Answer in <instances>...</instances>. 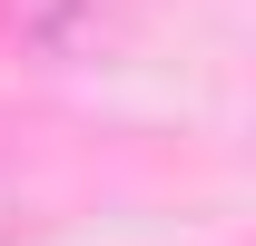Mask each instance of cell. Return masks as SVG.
Returning <instances> with one entry per match:
<instances>
[{"instance_id": "1", "label": "cell", "mask_w": 256, "mask_h": 246, "mask_svg": "<svg viewBox=\"0 0 256 246\" xmlns=\"http://www.w3.org/2000/svg\"><path fill=\"white\" fill-rule=\"evenodd\" d=\"M0 40L20 50V60H89L98 50V0H0Z\"/></svg>"}]
</instances>
